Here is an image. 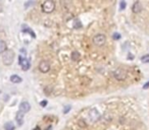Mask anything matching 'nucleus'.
<instances>
[{"label":"nucleus","mask_w":149,"mask_h":130,"mask_svg":"<svg viewBox=\"0 0 149 130\" xmlns=\"http://www.w3.org/2000/svg\"><path fill=\"white\" fill-rule=\"evenodd\" d=\"M14 56H15L14 55V52L12 50H8L7 49V51L5 52V53L3 54V56H2V62H3V64L6 65V66L11 65L12 62H13V60H14Z\"/></svg>","instance_id":"obj_1"},{"label":"nucleus","mask_w":149,"mask_h":130,"mask_svg":"<svg viewBox=\"0 0 149 130\" xmlns=\"http://www.w3.org/2000/svg\"><path fill=\"white\" fill-rule=\"evenodd\" d=\"M42 11L45 13H51L55 9V2L52 0H47L42 4Z\"/></svg>","instance_id":"obj_2"},{"label":"nucleus","mask_w":149,"mask_h":130,"mask_svg":"<svg viewBox=\"0 0 149 130\" xmlns=\"http://www.w3.org/2000/svg\"><path fill=\"white\" fill-rule=\"evenodd\" d=\"M113 74V77L117 80H120V81H123V80H125L127 78V72L124 70L123 68H118V69H115V70L112 72Z\"/></svg>","instance_id":"obj_3"},{"label":"nucleus","mask_w":149,"mask_h":130,"mask_svg":"<svg viewBox=\"0 0 149 130\" xmlns=\"http://www.w3.org/2000/svg\"><path fill=\"white\" fill-rule=\"evenodd\" d=\"M106 42V37L104 36L103 34H97L96 36H94L93 38V43L96 46H103Z\"/></svg>","instance_id":"obj_4"},{"label":"nucleus","mask_w":149,"mask_h":130,"mask_svg":"<svg viewBox=\"0 0 149 130\" xmlns=\"http://www.w3.org/2000/svg\"><path fill=\"white\" fill-rule=\"evenodd\" d=\"M19 64L21 65V67H22V69L24 71H27L28 69L30 68V61L27 58H25L23 56L19 57Z\"/></svg>","instance_id":"obj_5"},{"label":"nucleus","mask_w":149,"mask_h":130,"mask_svg":"<svg viewBox=\"0 0 149 130\" xmlns=\"http://www.w3.org/2000/svg\"><path fill=\"white\" fill-rule=\"evenodd\" d=\"M39 70L42 73H47L49 70H50V63L46 60H42L39 63Z\"/></svg>","instance_id":"obj_6"},{"label":"nucleus","mask_w":149,"mask_h":130,"mask_svg":"<svg viewBox=\"0 0 149 130\" xmlns=\"http://www.w3.org/2000/svg\"><path fill=\"white\" fill-rule=\"evenodd\" d=\"M31 110V105L29 102H22L20 104V112H22V113H28V112Z\"/></svg>","instance_id":"obj_7"},{"label":"nucleus","mask_w":149,"mask_h":130,"mask_svg":"<svg viewBox=\"0 0 149 130\" xmlns=\"http://www.w3.org/2000/svg\"><path fill=\"white\" fill-rule=\"evenodd\" d=\"M132 11L134 13H139L142 11V4L140 3V1H136L134 2L133 6H132Z\"/></svg>","instance_id":"obj_8"},{"label":"nucleus","mask_w":149,"mask_h":130,"mask_svg":"<svg viewBox=\"0 0 149 130\" xmlns=\"http://www.w3.org/2000/svg\"><path fill=\"white\" fill-rule=\"evenodd\" d=\"M24 117H25V114L22 113V112H20V111L15 114V121L18 122L19 126H22L24 124Z\"/></svg>","instance_id":"obj_9"},{"label":"nucleus","mask_w":149,"mask_h":130,"mask_svg":"<svg viewBox=\"0 0 149 130\" xmlns=\"http://www.w3.org/2000/svg\"><path fill=\"white\" fill-rule=\"evenodd\" d=\"M90 118L92 119L93 121H96V120H98L99 118H100V114L98 113L96 109H93V110H91V112H90Z\"/></svg>","instance_id":"obj_10"},{"label":"nucleus","mask_w":149,"mask_h":130,"mask_svg":"<svg viewBox=\"0 0 149 130\" xmlns=\"http://www.w3.org/2000/svg\"><path fill=\"white\" fill-rule=\"evenodd\" d=\"M10 81H11L12 83H21V82L23 81V79H22L21 76L16 75V74H13V75L10 76Z\"/></svg>","instance_id":"obj_11"},{"label":"nucleus","mask_w":149,"mask_h":130,"mask_svg":"<svg viewBox=\"0 0 149 130\" xmlns=\"http://www.w3.org/2000/svg\"><path fill=\"white\" fill-rule=\"evenodd\" d=\"M6 51H7V45H6L5 41L0 40V54L5 53Z\"/></svg>","instance_id":"obj_12"},{"label":"nucleus","mask_w":149,"mask_h":130,"mask_svg":"<svg viewBox=\"0 0 149 130\" xmlns=\"http://www.w3.org/2000/svg\"><path fill=\"white\" fill-rule=\"evenodd\" d=\"M80 57H81V55H80V53L78 51H73V53L71 55V58H72L73 61H79Z\"/></svg>","instance_id":"obj_13"},{"label":"nucleus","mask_w":149,"mask_h":130,"mask_svg":"<svg viewBox=\"0 0 149 130\" xmlns=\"http://www.w3.org/2000/svg\"><path fill=\"white\" fill-rule=\"evenodd\" d=\"M23 32H24V33H29L33 38H35V37H36V35L34 34V32H33L29 27H27L26 24H24V25H23Z\"/></svg>","instance_id":"obj_14"},{"label":"nucleus","mask_w":149,"mask_h":130,"mask_svg":"<svg viewBox=\"0 0 149 130\" xmlns=\"http://www.w3.org/2000/svg\"><path fill=\"white\" fill-rule=\"evenodd\" d=\"M14 128H15V126H14V124L12 122H7L4 125V129L5 130H14Z\"/></svg>","instance_id":"obj_15"},{"label":"nucleus","mask_w":149,"mask_h":130,"mask_svg":"<svg viewBox=\"0 0 149 130\" xmlns=\"http://www.w3.org/2000/svg\"><path fill=\"white\" fill-rule=\"evenodd\" d=\"M78 125H79L80 127H82V128H85V127H87V123H86V121H84L83 119L79 120V122H78Z\"/></svg>","instance_id":"obj_16"},{"label":"nucleus","mask_w":149,"mask_h":130,"mask_svg":"<svg viewBox=\"0 0 149 130\" xmlns=\"http://www.w3.org/2000/svg\"><path fill=\"white\" fill-rule=\"evenodd\" d=\"M141 61L143 63H149V55H144L143 57H141Z\"/></svg>","instance_id":"obj_17"},{"label":"nucleus","mask_w":149,"mask_h":130,"mask_svg":"<svg viewBox=\"0 0 149 130\" xmlns=\"http://www.w3.org/2000/svg\"><path fill=\"white\" fill-rule=\"evenodd\" d=\"M126 6H127V3L125 2V1H121V3H120V7H121V10H124L126 8Z\"/></svg>","instance_id":"obj_18"},{"label":"nucleus","mask_w":149,"mask_h":130,"mask_svg":"<svg viewBox=\"0 0 149 130\" xmlns=\"http://www.w3.org/2000/svg\"><path fill=\"white\" fill-rule=\"evenodd\" d=\"M71 109H72V107H71V106H65V108H64V110H63V113H64V114H67L68 112H70V111H71Z\"/></svg>","instance_id":"obj_19"},{"label":"nucleus","mask_w":149,"mask_h":130,"mask_svg":"<svg viewBox=\"0 0 149 130\" xmlns=\"http://www.w3.org/2000/svg\"><path fill=\"white\" fill-rule=\"evenodd\" d=\"M47 104H48V102H47L46 100H44V101H42V102L40 103V106L44 108V107H46V106H47Z\"/></svg>","instance_id":"obj_20"},{"label":"nucleus","mask_w":149,"mask_h":130,"mask_svg":"<svg viewBox=\"0 0 149 130\" xmlns=\"http://www.w3.org/2000/svg\"><path fill=\"white\" fill-rule=\"evenodd\" d=\"M113 39H114V40H119V39H121V35L118 34V33H114V34H113Z\"/></svg>","instance_id":"obj_21"},{"label":"nucleus","mask_w":149,"mask_h":130,"mask_svg":"<svg viewBox=\"0 0 149 130\" xmlns=\"http://www.w3.org/2000/svg\"><path fill=\"white\" fill-rule=\"evenodd\" d=\"M148 88H149V80H148V81H147V82L143 85V90H147Z\"/></svg>","instance_id":"obj_22"},{"label":"nucleus","mask_w":149,"mask_h":130,"mask_svg":"<svg viewBox=\"0 0 149 130\" xmlns=\"http://www.w3.org/2000/svg\"><path fill=\"white\" fill-rule=\"evenodd\" d=\"M33 4H34V2H27L26 4H25V7H26V8H28L30 5H33Z\"/></svg>","instance_id":"obj_23"},{"label":"nucleus","mask_w":149,"mask_h":130,"mask_svg":"<svg viewBox=\"0 0 149 130\" xmlns=\"http://www.w3.org/2000/svg\"><path fill=\"white\" fill-rule=\"evenodd\" d=\"M33 130H40V127H39V126H37V127H35Z\"/></svg>","instance_id":"obj_24"},{"label":"nucleus","mask_w":149,"mask_h":130,"mask_svg":"<svg viewBox=\"0 0 149 130\" xmlns=\"http://www.w3.org/2000/svg\"><path fill=\"white\" fill-rule=\"evenodd\" d=\"M51 128H52V126H49V127H47L46 130H51Z\"/></svg>","instance_id":"obj_25"}]
</instances>
